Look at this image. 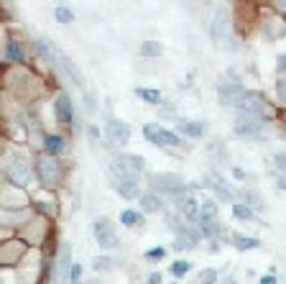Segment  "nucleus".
<instances>
[{"label":"nucleus","instance_id":"obj_1","mask_svg":"<svg viewBox=\"0 0 286 284\" xmlns=\"http://www.w3.org/2000/svg\"><path fill=\"white\" fill-rule=\"evenodd\" d=\"M143 136H146L153 146H179V144H182V141L177 138V133L163 131V128L156 126V123H148V126L143 128Z\"/></svg>","mask_w":286,"mask_h":284},{"label":"nucleus","instance_id":"obj_2","mask_svg":"<svg viewBox=\"0 0 286 284\" xmlns=\"http://www.w3.org/2000/svg\"><path fill=\"white\" fill-rule=\"evenodd\" d=\"M151 182H153V187H158V190H163V192H169V195H174V197L189 192L187 184H184L177 174H151Z\"/></svg>","mask_w":286,"mask_h":284},{"label":"nucleus","instance_id":"obj_3","mask_svg":"<svg viewBox=\"0 0 286 284\" xmlns=\"http://www.w3.org/2000/svg\"><path fill=\"white\" fill-rule=\"evenodd\" d=\"M95 238L102 249H115L118 246V235H115V228L107 218H100L95 220Z\"/></svg>","mask_w":286,"mask_h":284},{"label":"nucleus","instance_id":"obj_4","mask_svg":"<svg viewBox=\"0 0 286 284\" xmlns=\"http://www.w3.org/2000/svg\"><path fill=\"white\" fill-rule=\"evenodd\" d=\"M261 131H263V118H253V115H243L240 113V118L235 120V133L243 136V138L245 136H248V138L258 136Z\"/></svg>","mask_w":286,"mask_h":284},{"label":"nucleus","instance_id":"obj_5","mask_svg":"<svg viewBox=\"0 0 286 284\" xmlns=\"http://www.w3.org/2000/svg\"><path fill=\"white\" fill-rule=\"evenodd\" d=\"M217 95H220V103H222V105H240V103L245 100V90H243V87H240L238 82H230V85H220Z\"/></svg>","mask_w":286,"mask_h":284},{"label":"nucleus","instance_id":"obj_6","mask_svg":"<svg viewBox=\"0 0 286 284\" xmlns=\"http://www.w3.org/2000/svg\"><path fill=\"white\" fill-rule=\"evenodd\" d=\"M105 133H107V138H110L112 144H118V146L128 144V138H131V128H128L126 123H120V120H107Z\"/></svg>","mask_w":286,"mask_h":284},{"label":"nucleus","instance_id":"obj_7","mask_svg":"<svg viewBox=\"0 0 286 284\" xmlns=\"http://www.w3.org/2000/svg\"><path fill=\"white\" fill-rule=\"evenodd\" d=\"M41 182H46V184H56L59 182V164L51 159H41L38 161V167H36Z\"/></svg>","mask_w":286,"mask_h":284},{"label":"nucleus","instance_id":"obj_8","mask_svg":"<svg viewBox=\"0 0 286 284\" xmlns=\"http://www.w3.org/2000/svg\"><path fill=\"white\" fill-rule=\"evenodd\" d=\"M204 187H212V190L217 192V197H222V200H233V190H230L227 182H225L220 174H215V172H210L207 177H204Z\"/></svg>","mask_w":286,"mask_h":284},{"label":"nucleus","instance_id":"obj_9","mask_svg":"<svg viewBox=\"0 0 286 284\" xmlns=\"http://www.w3.org/2000/svg\"><path fill=\"white\" fill-rule=\"evenodd\" d=\"M72 246H69V243H64V249H62V256H59V281L62 284H67L69 279H72Z\"/></svg>","mask_w":286,"mask_h":284},{"label":"nucleus","instance_id":"obj_10","mask_svg":"<svg viewBox=\"0 0 286 284\" xmlns=\"http://www.w3.org/2000/svg\"><path fill=\"white\" fill-rule=\"evenodd\" d=\"M238 108H240L243 115H253V118H263V115H266L263 103H261L258 98H253V95H245V100H243Z\"/></svg>","mask_w":286,"mask_h":284},{"label":"nucleus","instance_id":"obj_11","mask_svg":"<svg viewBox=\"0 0 286 284\" xmlns=\"http://www.w3.org/2000/svg\"><path fill=\"white\" fill-rule=\"evenodd\" d=\"M8 177H11V182L26 187L28 179H31V172H28V167L23 164V161H11V164H8Z\"/></svg>","mask_w":286,"mask_h":284},{"label":"nucleus","instance_id":"obj_12","mask_svg":"<svg viewBox=\"0 0 286 284\" xmlns=\"http://www.w3.org/2000/svg\"><path fill=\"white\" fill-rule=\"evenodd\" d=\"M54 110H56V120H59V123H72V100H69L67 92H62L56 98Z\"/></svg>","mask_w":286,"mask_h":284},{"label":"nucleus","instance_id":"obj_13","mask_svg":"<svg viewBox=\"0 0 286 284\" xmlns=\"http://www.w3.org/2000/svg\"><path fill=\"white\" fill-rule=\"evenodd\" d=\"M177 205H179V210H182L187 218H197V213H199V205H197V200L192 197V192L177 195Z\"/></svg>","mask_w":286,"mask_h":284},{"label":"nucleus","instance_id":"obj_14","mask_svg":"<svg viewBox=\"0 0 286 284\" xmlns=\"http://www.w3.org/2000/svg\"><path fill=\"white\" fill-rule=\"evenodd\" d=\"M225 23H227V18H225V11H217V16L212 18V23H210V33H212V38L215 41H222V38L227 36V28H225Z\"/></svg>","mask_w":286,"mask_h":284},{"label":"nucleus","instance_id":"obj_15","mask_svg":"<svg viewBox=\"0 0 286 284\" xmlns=\"http://www.w3.org/2000/svg\"><path fill=\"white\" fill-rule=\"evenodd\" d=\"M59 64H62V69H64L69 77H72V82H74L77 87H82V90H85V77H82V74H79V69L72 64V59H69V57H59Z\"/></svg>","mask_w":286,"mask_h":284},{"label":"nucleus","instance_id":"obj_16","mask_svg":"<svg viewBox=\"0 0 286 284\" xmlns=\"http://www.w3.org/2000/svg\"><path fill=\"white\" fill-rule=\"evenodd\" d=\"M177 128H179V133L192 136V138H199V136L204 133V126H202V123H189V120H179Z\"/></svg>","mask_w":286,"mask_h":284},{"label":"nucleus","instance_id":"obj_17","mask_svg":"<svg viewBox=\"0 0 286 284\" xmlns=\"http://www.w3.org/2000/svg\"><path fill=\"white\" fill-rule=\"evenodd\" d=\"M118 161H120V167L128 169L131 174L143 172V159H141V156H123V159H118Z\"/></svg>","mask_w":286,"mask_h":284},{"label":"nucleus","instance_id":"obj_18","mask_svg":"<svg viewBox=\"0 0 286 284\" xmlns=\"http://www.w3.org/2000/svg\"><path fill=\"white\" fill-rule=\"evenodd\" d=\"M233 241H235V246H238L240 251H248V249H258V246H261L258 238H248V235H240V233H235Z\"/></svg>","mask_w":286,"mask_h":284},{"label":"nucleus","instance_id":"obj_19","mask_svg":"<svg viewBox=\"0 0 286 284\" xmlns=\"http://www.w3.org/2000/svg\"><path fill=\"white\" fill-rule=\"evenodd\" d=\"M141 208H143L146 213H158V210H161V200H158L156 195H143V197H141Z\"/></svg>","mask_w":286,"mask_h":284},{"label":"nucleus","instance_id":"obj_20","mask_svg":"<svg viewBox=\"0 0 286 284\" xmlns=\"http://www.w3.org/2000/svg\"><path fill=\"white\" fill-rule=\"evenodd\" d=\"M194 243H197V233L187 230V235H179V238H177V243H174V249H177V251H184V249H192Z\"/></svg>","mask_w":286,"mask_h":284},{"label":"nucleus","instance_id":"obj_21","mask_svg":"<svg viewBox=\"0 0 286 284\" xmlns=\"http://www.w3.org/2000/svg\"><path fill=\"white\" fill-rule=\"evenodd\" d=\"M44 149H46L49 154H59V151L64 149V138H62V136H46Z\"/></svg>","mask_w":286,"mask_h":284},{"label":"nucleus","instance_id":"obj_22","mask_svg":"<svg viewBox=\"0 0 286 284\" xmlns=\"http://www.w3.org/2000/svg\"><path fill=\"white\" fill-rule=\"evenodd\" d=\"M141 54H143V57H161V54H163V46H161L158 41H146V44L141 46Z\"/></svg>","mask_w":286,"mask_h":284},{"label":"nucleus","instance_id":"obj_23","mask_svg":"<svg viewBox=\"0 0 286 284\" xmlns=\"http://www.w3.org/2000/svg\"><path fill=\"white\" fill-rule=\"evenodd\" d=\"M233 215L240 218V220H251L253 210H251V205H240V202H235V205H233Z\"/></svg>","mask_w":286,"mask_h":284},{"label":"nucleus","instance_id":"obj_24","mask_svg":"<svg viewBox=\"0 0 286 284\" xmlns=\"http://www.w3.org/2000/svg\"><path fill=\"white\" fill-rule=\"evenodd\" d=\"M120 220H123V225L136 228V225L141 223V215H138V213H133V210H123V213H120Z\"/></svg>","mask_w":286,"mask_h":284},{"label":"nucleus","instance_id":"obj_25","mask_svg":"<svg viewBox=\"0 0 286 284\" xmlns=\"http://www.w3.org/2000/svg\"><path fill=\"white\" fill-rule=\"evenodd\" d=\"M202 230L207 235H217L220 225H217V218H202Z\"/></svg>","mask_w":286,"mask_h":284},{"label":"nucleus","instance_id":"obj_26","mask_svg":"<svg viewBox=\"0 0 286 284\" xmlns=\"http://www.w3.org/2000/svg\"><path fill=\"white\" fill-rule=\"evenodd\" d=\"M199 215L202 218H215L217 215V205H215V202H202V205H199Z\"/></svg>","mask_w":286,"mask_h":284},{"label":"nucleus","instance_id":"obj_27","mask_svg":"<svg viewBox=\"0 0 286 284\" xmlns=\"http://www.w3.org/2000/svg\"><path fill=\"white\" fill-rule=\"evenodd\" d=\"M8 59L11 62H23V49L16 41H8Z\"/></svg>","mask_w":286,"mask_h":284},{"label":"nucleus","instance_id":"obj_28","mask_svg":"<svg viewBox=\"0 0 286 284\" xmlns=\"http://www.w3.org/2000/svg\"><path fill=\"white\" fill-rule=\"evenodd\" d=\"M215 281H217V271H215V269L199 271V284H215Z\"/></svg>","mask_w":286,"mask_h":284},{"label":"nucleus","instance_id":"obj_29","mask_svg":"<svg viewBox=\"0 0 286 284\" xmlns=\"http://www.w3.org/2000/svg\"><path fill=\"white\" fill-rule=\"evenodd\" d=\"M138 95H141L146 103H158V100H161L158 90H146V87H141V90H138Z\"/></svg>","mask_w":286,"mask_h":284},{"label":"nucleus","instance_id":"obj_30","mask_svg":"<svg viewBox=\"0 0 286 284\" xmlns=\"http://www.w3.org/2000/svg\"><path fill=\"white\" fill-rule=\"evenodd\" d=\"M56 21L59 23H72L74 21V13L69 8H56Z\"/></svg>","mask_w":286,"mask_h":284},{"label":"nucleus","instance_id":"obj_31","mask_svg":"<svg viewBox=\"0 0 286 284\" xmlns=\"http://www.w3.org/2000/svg\"><path fill=\"white\" fill-rule=\"evenodd\" d=\"M192 269V264L189 261H177L174 266H171V271H174V276H184L187 271Z\"/></svg>","mask_w":286,"mask_h":284},{"label":"nucleus","instance_id":"obj_32","mask_svg":"<svg viewBox=\"0 0 286 284\" xmlns=\"http://www.w3.org/2000/svg\"><path fill=\"white\" fill-rule=\"evenodd\" d=\"M36 49H38V54H44L46 59H51V46H49L46 41H38V44H36Z\"/></svg>","mask_w":286,"mask_h":284},{"label":"nucleus","instance_id":"obj_33","mask_svg":"<svg viewBox=\"0 0 286 284\" xmlns=\"http://www.w3.org/2000/svg\"><path fill=\"white\" fill-rule=\"evenodd\" d=\"M276 90H278V98L286 103V77L283 79H278V85H276Z\"/></svg>","mask_w":286,"mask_h":284},{"label":"nucleus","instance_id":"obj_34","mask_svg":"<svg viewBox=\"0 0 286 284\" xmlns=\"http://www.w3.org/2000/svg\"><path fill=\"white\" fill-rule=\"evenodd\" d=\"M107 264H110V261H107V259H102V256H97V259L92 261V266H95L97 271H102V269H107Z\"/></svg>","mask_w":286,"mask_h":284},{"label":"nucleus","instance_id":"obj_35","mask_svg":"<svg viewBox=\"0 0 286 284\" xmlns=\"http://www.w3.org/2000/svg\"><path fill=\"white\" fill-rule=\"evenodd\" d=\"M79 276H82V266L74 264V266H72V284H79Z\"/></svg>","mask_w":286,"mask_h":284},{"label":"nucleus","instance_id":"obj_36","mask_svg":"<svg viewBox=\"0 0 286 284\" xmlns=\"http://www.w3.org/2000/svg\"><path fill=\"white\" fill-rule=\"evenodd\" d=\"M276 167L281 172H286V154H276Z\"/></svg>","mask_w":286,"mask_h":284},{"label":"nucleus","instance_id":"obj_37","mask_svg":"<svg viewBox=\"0 0 286 284\" xmlns=\"http://www.w3.org/2000/svg\"><path fill=\"white\" fill-rule=\"evenodd\" d=\"M146 256H148V259H161V256H163V249H151Z\"/></svg>","mask_w":286,"mask_h":284},{"label":"nucleus","instance_id":"obj_38","mask_svg":"<svg viewBox=\"0 0 286 284\" xmlns=\"http://www.w3.org/2000/svg\"><path fill=\"white\" fill-rule=\"evenodd\" d=\"M261 284H276V276H273V274H266V276L261 279Z\"/></svg>","mask_w":286,"mask_h":284},{"label":"nucleus","instance_id":"obj_39","mask_svg":"<svg viewBox=\"0 0 286 284\" xmlns=\"http://www.w3.org/2000/svg\"><path fill=\"white\" fill-rule=\"evenodd\" d=\"M148 284H161V274H151L148 276Z\"/></svg>","mask_w":286,"mask_h":284},{"label":"nucleus","instance_id":"obj_40","mask_svg":"<svg viewBox=\"0 0 286 284\" xmlns=\"http://www.w3.org/2000/svg\"><path fill=\"white\" fill-rule=\"evenodd\" d=\"M281 187H283V190H286V174H283V177H281Z\"/></svg>","mask_w":286,"mask_h":284},{"label":"nucleus","instance_id":"obj_41","mask_svg":"<svg viewBox=\"0 0 286 284\" xmlns=\"http://www.w3.org/2000/svg\"><path fill=\"white\" fill-rule=\"evenodd\" d=\"M278 3H281V6H283V8H286V0H278Z\"/></svg>","mask_w":286,"mask_h":284}]
</instances>
